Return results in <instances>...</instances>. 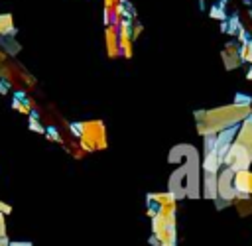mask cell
<instances>
[{
  "instance_id": "8",
  "label": "cell",
  "mask_w": 252,
  "mask_h": 246,
  "mask_svg": "<svg viewBox=\"0 0 252 246\" xmlns=\"http://www.w3.org/2000/svg\"><path fill=\"white\" fill-rule=\"evenodd\" d=\"M238 43L236 41H228L224 47H222V63H224V67L226 69H234V67H238L240 63H242V59H240V53H238Z\"/></svg>"
},
{
  "instance_id": "21",
  "label": "cell",
  "mask_w": 252,
  "mask_h": 246,
  "mask_svg": "<svg viewBox=\"0 0 252 246\" xmlns=\"http://www.w3.org/2000/svg\"><path fill=\"white\" fill-rule=\"evenodd\" d=\"M12 209L8 207V205H4V203H0V213H10Z\"/></svg>"
},
{
  "instance_id": "14",
  "label": "cell",
  "mask_w": 252,
  "mask_h": 246,
  "mask_svg": "<svg viewBox=\"0 0 252 246\" xmlns=\"http://www.w3.org/2000/svg\"><path fill=\"white\" fill-rule=\"evenodd\" d=\"M238 53H240L242 63H250L252 65V39H246L242 43V47L238 49Z\"/></svg>"
},
{
  "instance_id": "7",
  "label": "cell",
  "mask_w": 252,
  "mask_h": 246,
  "mask_svg": "<svg viewBox=\"0 0 252 246\" xmlns=\"http://www.w3.org/2000/svg\"><path fill=\"white\" fill-rule=\"evenodd\" d=\"M104 41H106V55L108 59H116L120 55V43H118V26L108 24L104 28Z\"/></svg>"
},
{
  "instance_id": "23",
  "label": "cell",
  "mask_w": 252,
  "mask_h": 246,
  "mask_svg": "<svg viewBox=\"0 0 252 246\" xmlns=\"http://www.w3.org/2000/svg\"><path fill=\"white\" fill-rule=\"evenodd\" d=\"M246 79L252 81V65H250V69H248V73H246Z\"/></svg>"
},
{
  "instance_id": "19",
  "label": "cell",
  "mask_w": 252,
  "mask_h": 246,
  "mask_svg": "<svg viewBox=\"0 0 252 246\" xmlns=\"http://www.w3.org/2000/svg\"><path fill=\"white\" fill-rule=\"evenodd\" d=\"M47 136H49V140H55V142H61V138H59V134H57L55 130H49V132H47Z\"/></svg>"
},
{
  "instance_id": "12",
  "label": "cell",
  "mask_w": 252,
  "mask_h": 246,
  "mask_svg": "<svg viewBox=\"0 0 252 246\" xmlns=\"http://www.w3.org/2000/svg\"><path fill=\"white\" fill-rule=\"evenodd\" d=\"M232 205L236 207L240 216H248L252 213V195H236Z\"/></svg>"
},
{
  "instance_id": "20",
  "label": "cell",
  "mask_w": 252,
  "mask_h": 246,
  "mask_svg": "<svg viewBox=\"0 0 252 246\" xmlns=\"http://www.w3.org/2000/svg\"><path fill=\"white\" fill-rule=\"evenodd\" d=\"M116 2H126V0H104V8H112Z\"/></svg>"
},
{
  "instance_id": "5",
  "label": "cell",
  "mask_w": 252,
  "mask_h": 246,
  "mask_svg": "<svg viewBox=\"0 0 252 246\" xmlns=\"http://www.w3.org/2000/svg\"><path fill=\"white\" fill-rule=\"evenodd\" d=\"M234 144L242 146L250 155H252V114L246 116L240 126L236 128V134H234Z\"/></svg>"
},
{
  "instance_id": "16",
  "label": "cell",
  "mask_w": 252,
  "mask_h": 246,
  "mask_svg": "<svg viewBox=\"0 0 252 246\" xmlns=\"http://www.w3.org/2000/svg\"><path fill=\"white\" fill-rule=\"evenodd\" d=\"M209 16H211V18H215V20H219V18H220V20H224V18H226V16H224V12H222V8H219V6H213V8H211V12H209Z\"/></svg>"
},
{
  "instance_id": "3",
  "label": "cell",
  "mask_w": 252,
  "mask_h": 246,
  "mask_svg": "<svg viewBox=\"0 0 252 246\" xmlns=\"http://www.w3.org/2000/svg\"><path fill=\"white\" fill-rule=\"evenodd\" d=\"M118 43H120V55L130 59L134 55V39H132V20L124 18L118 24Z\"/></svg>"
},
{
  "instance_id": "10",
  "label": "cell",
  "mask_w": 252,
  "mask_h": 246,
  "mask_svg": "<svg viewBox=\"0 0 252 246\" xmlns=\"http://www.w3.org/2000/svg\"><path fill=\"white\" fill-rule=\"evenodd\" d=\"M148 203L154 205V207H167V205H177V197L171 193V191H165V193H148L146 195Z\"/></svg>"
},
{
  "instance_id": "4",
  "label": "cell",
  "mask_w": 252,
  "mask_h": 246,
  "mask_svg": "<svg viewBox=\"0 0 252 246\" xmlns=\"http://www.w3.org/2000/svg\"><path fill=\"white\" fill-rule=\"evenodd\" d=\"M232 177H234V171L222 165L220 171H219V181H217V185H219V199L220 201H228V203L234 201L236 191H234V185H232Z\"/></svg>"
},
{
  "instance_id": "22",
  "label": "cell",
  "mask_w": 252,
  "mask_h": 246,
  "mask_svg": "<svg viewBox=\"0 0 252 246\" xmlns=\"http://www.w3.org/2000/svg\"><path fill=\"white\" fill-rule=\"evenodd\" d=\"M0 246H10V244H8V240H6V236H2V238H0Z\"/></svg>"
},
{
  "instance_id": "9",
  "label": "cell",
  "mask_w": 252,
  "mask_h": 246,
  "mask_svg": "<svg viewBox=\"0 0 252 246\" xmlns=\"http://www.w3.org/2000/svg\"><path fill=\"white\" fill-rule=\"evenodd\" d=\"M219 173H203V181H201V189H203V197L209 201H217L219 199Z\"/></svg>"
},
{
  "instance_id": "15",
  "label": "cell",
  "mask_w": 252,
  "mask_h": 246,
  "mask_svg": "<svg viewBox=\"0 0 252 246\" xmlns=\"http://www.w3.org/2000/svg\"><path fill=\"white\" fill-rule=\"evenodd\" d=\"M22 98H24V96L20 94V96H18V98H16V100L12 102V106H14V108H16L18 112L30 114V110H32V102H30V100H22Z\"/></svg>"
},
{
  "instance_id": "18",
  "label": "cell",
  "mask_w": 252,
  "mask_h": 246,
  "mask_svg": "<svg viewBox=\"0 0 252 246\" xmlns=\"http://www.w3.org/2000/svg\"><path fill=\"white\" fill-rule=\"evenodd\" d=\"M30 130H33V132H43V126H41L35 118H30Z\"/></svg>"
},
{
  "instance_id": "24",
  "label": "cell",
  "mask_w": 252,
  "mask_h": 246,
  "mask_svg": "<svg viewBox=\"0 0 252 246\" xmlns=\"http://www.w3.org/2000/svg\"><path fill=\"white\" fill-rule=\"evenodd\" d=\"M12 246H30V244H22V242H16V244H12Z\"/></svg>"
},
{
  "instance_id": "1",
  "label": "cell",
  "mask_w": 252,
  "mask_h": 246,
  "mask_svg": "<svg viewBox=\"0 0 252 246\" xmlns=\"http://www.w3.org/2000/svg\"><path fill=\"white\" fill-rule=\"evenodd\" d=\"M252 114V106L246 104H228V106H220V108H213V110H197L195 118H197V132L201 136H209V134H219L222 130L234 128L240 120H244L246 116Z\"/></svg>"
},
{
  "instance_id": "2",
  "label": "cell",
  "mask_w": 252,
  "mask_h": 246,
  "mask_svg": "<svg viewBox=\"0 0 252 246\" xmlns=\"http://www.w3.org/2000/svg\"><path fill=\"white\" fill-rule=\"evenodd\" d=\"M71 132L79 138V146L83 152H96L106 148V130L100 120L71 124Z\"/></svg>"
},
{
  "instance_id": "11",
  "label": "cell",
  "mask_w": 252,
  "mask_h": 246,
  "mask_svg": "<svg viewBox=\"0 0 252 246\" xmlns=\"http://www.w3.org/2000/svg\"><path fill=\"white\" fill-rule=\"evenodd\" d=\"M220 167H222V161L219 159V155L215 154V152H209V154H205V159H203V163H201V169H203V173H219L220 171Z\"/></svg>"
},
{
  "instance_id": "17",
  "label": "cell",
  "mask_w": 252,
  "mask_h": 246,
  "mask_svg": "<svg viewBox=\"0 0 252 246\" xmlns=\"http://www.w3.org/2000/svg\"><path fill=\"white\" fill-rule=\"evenodd\" d=\"M142 30H144V26H142L140 22H132V39H134V41H136V39L140 37Z\"/></svg>"
},
{
  "instance_id": "13",
  "label": "cell",
  "mask_w": 252,
  "mask_h": 246,
  "mask_svg": "<svg viewBox=\"0 0 252 246\" xmlns=\"http://www.w3.org/2000/svg\"><path fill=\"white\" fill-rule=\"evenodd\" d=\"M14 33V22L10 14H2L0 16V35H8Z\"/></svg>"
},
{
  "instance_id": "6",
  "label": "cell",
  "mask_w": 252,
  "mask_h": 246,
  "mask_svg": "<svg viewBox=\"0 0 252 246\" xmlns=\"http://www.w3.org/2000/svg\"><path fill=\"white\" fill-rule=\"evenodd\" d=\"M232 185L236 195H252V169H238L234 171Z\"/></svg>"
}]
</instances>
